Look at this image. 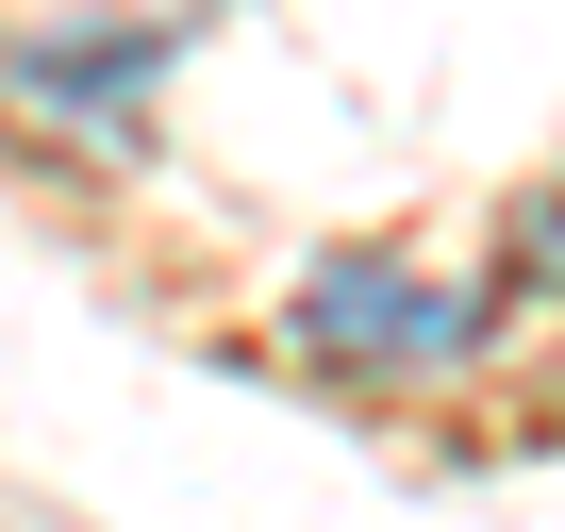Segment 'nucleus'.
<instances>
[{"label":"nucleus","instance_id":"1","mask_svg":"<svg viewBox=\"0 0 565 532\" xmlns=\"http://www.w3.org/2000/svg\"><path fill=\"white\" fill-rule=\"evenodd\" d=\"M300 350H317V366L433 383V366H466V350H482V300H466V284H433V266H399V249H333L317 284H300Z\"/></svg>","mask_w":565,"mask_h":532},{"label":"nucleus","instance_id":"2","mask_svg":"<svg viewBox=\"0 0 565 532\" xmlns=\"http://www.w3.org/2000/svg\"><path fill=\"white\" fill-rule=\"evenodd\" d=\"M0 67H18V100H51L67 134H117V150H134V100H150V67H167V18H150V34H18Z\"/></svg>","mask_w":565,"mask_h":532},{"label":"nucleus","instance_id":"3","mask_svg":"<svg viewBox=\"0 0 565 532\" xmlns=\"http://www.w3.org/2000/svg\"><path fill=\"white\" fill-rule=\"evenodd\" d=\"M515 284H532V300H565V167L515 200Z\"/></svg>","mask_w":565,"mask_h":532}]
</instances>
